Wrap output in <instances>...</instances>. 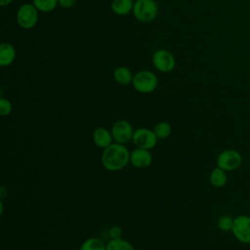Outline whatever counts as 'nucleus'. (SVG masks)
Masks as SVG:
<instances>
[{"mask_svg":"<svg viewBox=\"0 0 250 250\" xmlns=\"http://www.w3.org/2000/svg\"><path fill=\"white\" fill-rule=\"evenodd\" d=\"M132 12L139 21L149 22L157 17L158 5L155 0H135Z\"/></svg>","mask_w":250,"mask_h":250,"instance_id":"obj_2","label":"nucleus"},{"mask_svg":"<svg viewBox=\"0 0 250 250\" xmlns=\"http://www.w3.org/2000/svg\"><path fill=\"white\" fill-rule=\"evenodd\" d=\"M133 0H112L111 10L117 16H125L133 11Z\"/></svg>","mask_w":250,"mask_h":250,"instance_id":"obj_14","label":"nucleus"},{"mask_svg":"<svg viewBox=\"0 0 250 250\" xmlns=\"http://www.w3.org/2000/svg\"><path fill=\"white\" fill-rule=\"evenodd\" d=\"M93 142L94 144L104 149L109 146L113 143V137L111 131L105 127H98L93 132Z\"/></svg>","mask_w":250,"mask_h":250,"instance_id":"obj_11","label":"nucleus"},{"mask_svg":"<svg viewBox=\"0 0 250 250\" xmlns=\"http://www.w3.org/2000/svg\"><path fill=\"white\" fill-rule=\"evenodd\" d=\"M3 212H4V205H3V200L1 199L0 200V214L3 215Z\"/></svg>","mask_w":250,"mask_h":250,"instance_id":"obj_26","label":"nucleus"},{"mask_svg":"<svg viewBox=\"0 0 250 250\" xmlns=\"http://www.w3.org/2000/svg\"><path fill=\"white\" fill-rule=\"evenodd\" d=\"M243 161L241 153L233 148H228L221 151L217 156V167L227 171L232 172L237 170Z\"/></svg>","mask_w":250,"mask_h":250,"instance_id":"obj_4","label":"nucleus"},{"mask_svg":"<svg viewBox=\"0 0 250 250\" xmlns=\"http://www.w3.org/2000/svg\"><path fill=\"white\" fill-rule=\"evenodd\" d=\"M151 61L153 66L160 72L164 73L172 71L176 66L175 57L172 55L171 52L164 49H159L155 51L152 55Z\"/></svg>","mask_w":250,"mask_h":250,"instance_id":"obj_9","label":"nucleus"},{"mask_svg":"<svg viewBox=\"0 0 250 250\" xmlns=\"http://www.w3.org/2000/svg\"><path fill=\"white\" fill-rule=\"evenodd\" d=\"M12 2H13V0H0V5L2 7H5V6L10 5Z\"/></svg>","mask_w":250,"mask_h":250,"instance_id":"obj_25","label":"nucleus"},{"mask_svg":"<svg viewBox=\"0 0 250 250\" xmlns=\"http://www.w3.org/2000/svg\"><path fill=\"white\" fill-rule=\"evenodd\" d=\"M132 85L139 93L149 94L156 89L158 85V78L152 71L141 70L134 75Z\"/></svg>","mask_w":250,"mask_h":250,"instance_id":"obj_3","label":"nucleus"},{"mask_svg":"<svg viewBox=\"0 0 250 250\" xmlns=\"http://www.w3.org/2000/svg\"><path fill=\"white\" fill-rule=\"evenodd\" d=\"M209 181H210V184L214 188H221L225 187L228 182L227 171H225L219 167L214 168L209 175Z\"/></svg>","mask_w":250,"mask_h":250,"instance_id":"obj_13","label":"nucleus"},{"mask_svg":"<svg viewBox=\"0 0 250 250\" xmlns=\"http://www.w3.org/2000/svg\"><path fill=\"white\" fill-rule=\"evenodd\" d=\"M59 5L63 9H70L76 4V0H58Z\"/></svg>","mask_w":250,"mask_h":250,"instance_id":"obj_23","label":"nucleus"},{"mask_svg":"<svg viewBox=\"0 0 250 250\" xmlns=\"http://www.w3.org/2000/svg\"><path fill=\"white\" fill-rule=\"evenodd\" d=\"M133 74L131 70L126 66H119L115 68L113 72V78L115 82L120 85H129L133 81Z\"/></svg>","mask_w":250,"mask_h":250,"instance_id":"obj_15","label":"nucleus"},{"mask_svg":"<svg viewBox=\"0 0 250 250\" xmlns=\"http://www.w3.org/2000/svg\"><path fill=\"white\" fill-rule=\"evenodd\" d=\"M233 225V218L229 215H222L217 221V227L221 231H231Z\"/></svg>","mask_w":250,"mask_h":250,"instance_id":"obj_20","label":"nucleus"},{"mask_svg":"<svg viewBox=\"0 0 250 250\" xmlns=\"http://www.w3.org/2000/svg\"><path fill=\"white\" fill-rule=\"evenodd\" d=\"M79 250H106V243L100 237L92 236L82 242Z\"/></svg>","mask_w":250,"mask_h":250,"instance_id":"obj_16","label":"nucleus"},{"mask_svg":"<svg viewBox=\"0 0 250 250\" xmlns=\"http://www.w3.org/2000/svg\"><path fill=\"white\" fill-rule=\"evenodd\" d=\"M106 250H135L133 244L120 237V238H110L106 243Z\"/></svg>","mask_w":250,"mask_h":250,"instance_id":"obj_17","label":"nucleus"},{"mask_svg":"<svg viewBox=\"0 0 250 250\" xmlns=\"http://www.w3.org/2000/svg\"><path fill=\"white\" fill-rule=\"evenodd\" d=\"M110 131L115 143L125 145L132 141L135 130L129 121L119 119L112 124Z\"/></svg>","mask_w":250,"mask_h":250,"instance_id":"obj_8","label":"nucleus"},{"mask_svg":"<svg viewBox=\"0 0 250 250\" xmlns=\"http://www.w3.org/2000/svg\"><path fill=\"white\" fill-rule=\"evenodd\" d=\"M132 142L136 147L150 150L157 145L158 138L156 137L153 129L151 130L146 127H141L134 131Z\"/></svg>","mask_w":250,"mask_h":250,"instance_id":"obj_7","label":"nucleus"},{"mask_svg":"<svg viewBox=\"0 0 250 250\" xmlns=\"http://www.w3.org/2000/svg\"><path fill=\"white\" fill-rule=\"evenodd\" d=\"M16 59V49L15 47L7 42L0 45V65L8 66L14 62Z\"/></svg>","mask_w":250,"mask_h":250,"instance_id":"obj_12","label":"nucleus"},{"mask_svg":"<svg viewBox=\"0 0 250 250\" xmlns=\"http://www.w3.org/2000/svg\"><path fill=\"white\" fill-rule=\"evenodd\" d=\"M7 194H8V189L4 186H1V188H0V197H1V199H3Z\"/></svg>","mask_w":250,"mask_h":250,"instance_id":"obj_24","label":"nucleus"},{"mask_svg":"<svg viewBox=\"0 0 250 250\" xmlns=\"http://www.w3.org/2000/svg\"><path fill=\"white\" fill-rule=\"evenodd\" d=\"M101 159L105 170L117 172L124 169L130 163V151L125 145L114 142L103 149Z\"/></svg>","mask_w":250,"mask_h":250,"instance_id":"obj_1","label":"nucleus"},{"mask_svg":"<svg viewBox=\"0 0 250 250\" xmlns=\"http://www.w3.org/2000/svg\"><path fill=\"white\" fill-rule=\"evenodd\" d=\"M108 233H109L110 238H120V237H122L123 230H122L121 227H119V226H112L109 229Z\"/></svg>","mask_w":250,"mask_h":250,"instance_id":"obj_22","label":"nucleus"},{"mask_svg":"<svg viewBox=\"0 0 250 250\" xmlns=\"http://www.w3.org/2000/svg\"><path fill=\"white\" fill-rule=\"evenodd\" d=\"M153 131L158 140L167 139L172 134V126L169 122L160 121L153 127Z\"/></svg>","mask_w":250,"mask_h":250,"instance_id":"obj_18","label":"nucleus"},{"mask_svg":"<svg viewBox=\"0 0 250 250\" xmlns=\"http://www.w3.org/2000/svg\"><path fill=\"white\" fill-rule=\"evenodd\" d=\"M32 4L41 13H50L59 5L58 0H32Z\"/></svg>","mask_w":250,"mask_h":250,"instance_id":"obj_19","label":"nucleus"},{"mask_svg":"<svg viewBox=\"0 0 250 250\" xmlns=\"http://www.w3.org/2000/svg\"><path fill=\"white\" fill-rule=\"evenodd\" d=\"M13 110V104L12 103L6 99V98H1L0 99V115L5 117L8 116Z\"/></svg>","mask_w":250,"mask_h":250,"instance_id":"obj_21","label":"nucleus"},{"mask_svg":"<svg viewBox=\"0 0 250 250\" xmlns=\"http://www.w3.org/2000/svg\"><path fill=\"white\" fill-rule=\"evenodd\" d=\"M38 12L39 11L31 3H24L21 5L16 15L18 24L23 29H30L34 27L39 19Z\"/></svg>","mask_w":250,"mask_h":250,"instance_id":"obj_5","label":"nucleus"},{"mask_svg":"<svg viewBox=\"0 0 250 250\" xmlns=\"http://www.w3.org/2000/svg\"><path fill=\"white\" fill-rule=\"evenodd\" d=\"M231 232L240 243L250 244V216L241 214L234 217Z\"/></svg>","mask_w":250,"mask_h":250,"instance_id":"obj_6","label":"nucleus"},{"mask_svg":"<svg viewBox=\"0 0 250 250\" xmlns=\"http://www.w3.org/2000/svg\"><path fill=\"white\" fill-rule=\"evenodd\" d=\"M152 162V154L149 149L136 147L130 151V163L138 168L145 169L148 167Z\"/></svg>","mask_w":250,"mask_h":250,"instance_id":"obj_10","label":"nucleus"}]
</instances>
